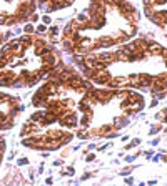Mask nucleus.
<instances>
[{
    "mask_svg": "<svg viewBox=\"0 0 167 186\" xmlns=\"http://www.w3.org/2000/svg\"><path fill=\"white\" fill-rule=\"evenodd\" d=\"M94 2H100V3H107V0H94Z\"/></svg>",
    "mask_w": 167,
    "mask_h": 186,
    "instance_id": "nucleus-49",
    "label": "nucleus"
},
{
    "mask_svg": "<svg viewBox=\"0 0 167 186\" xmlns=\"http://www.w3.org/2000/svg\"><path fill=\"white\" fill-rule=\"evenodd\" d=\"M60 34V28L57 27V25H52V27H48V37H57Z\"/></svg>",
    "mask_w": 167,
    "mask_h": 186,
    "instance_id": "nucleus-22",
    "label": "nucleus"
},
{
    "mask_svg": "<svg viewBox=\"0 0 167 186\" xmlns=\"http://www.w3.org/2000/svg\"><path fill=\"white\" fill-rule=\"evenodd\" d=\"M134 160H136V156H127V158H125V161H127V163H132Z\"/></svg>",
    "mask_w": 167,
    "mask_h": 186,
    "instance_id": "nucleus-42",
    "label": "nucleus"
},
{
    "mask_svg": "<svg viewBox=\"0 0 167 186\" xmlns=\"http://www.w3.org/2000/svg\"><path fill=\"white\" fill-rule=\"evenodd\" d=\"M19 40L22 42L23 45L27 47V50L30 47H34V38H32V35H28V34H25V35H22V37H19Z\"/></svg>",
    "mask_w": 167,
    "mask_h": 186,
    "instance_id": "nucleus-14",
    "label": "nucleus"
},
{
    "mask_svg": "<svg viewBox=\"0 0 167 186\" xmlns=\"http://www.w3.org/2000/svg\"><path fill=\"white\" fill-rule=\"evenodd\" d=\"M154 12H156V10H154V7H144V14H145V17H147V18L154 14Z\"/></svg>",
    "mask_w": 167,
    "mask_h": 186,
    "instance_id": "nucleus-26",
    "label": "nucleus"
},
{
    "mask_svg": "<svg viewBox=\"0 0 167 186\" xmlns=\"http://www.w3.org/2000/svg\"><path fill=\"white\" fill-rule=\"evenodd\" d=\"M60 103H62V106H64L65 110L72 111V106H74V101H72V100H69V98H64V100H60Z\"/></svg>",
    "mask_w": 167,
    "mask_h": 186,
    "instance_id": "nucleus-21",
    "label": "nucleus"
},
{
    "mask_svg": "<svg viewBox=\"0 0 167 186\" xmlns=\"http://www.w3.org/2000/svg\"><path fill=\"white\" fill-rule=\"evenodd\" d=\"M75 30H77V28L74 27L72 20H70V22H67V25L64 27V37H69V38H70V37H72V34H74Z\"/></svg>",
    "mask_w": 167,
    "mask_h": 186,
    "instance_id": "nucleus-16",
    "label": "nucleus"
},
{
    "mask_svg": "<svg viewBox=\"0 0 167 186\" xmlns=\"http://www.w3.org/2000/svg\"><path fill=\"white\" fill-rule=\"evenodd\" d=\"M127 125H129V118L127 117L114 118V121H112V126H114V130H115V131H119L120 128H124V126H127Z\"/></svg>",
    "mask_w": 167,
    "mask_h": 186,
    "instance_id": "nucleus-8",
    "label": "nucleus"
},
{
    "mask_svg": "<svg viewBox=\"0 0 167 186\" xmlns=\"http://www.w3.org/2000/svg\"><path fill=\"white\" fill-rule=\"evenodd\" d=\"M3 153H5V141L0 143V156H3Z\"/></svg>",
    "mask_w": 167,
    "mask_h": 186,
    "instance_id": "nucleus-36",
    "label": "nucleus"
},
{
    "mask_svg": "<svg viewBox=\"0 0 167 186\" xmlns=\"http://www.w3.org/2000/svg\"><path fill=\"white\" fill-rule=\"evenodd\" d=\"M77 20L82 22V23H85V25H89V22H90V14H89V10L85 9V10L80 12V14L77 15Z\"/></svg>",
    "mask_w": 167,
    "mask_h": 186,
    "instance_id": "nucleus-13",
    "label": "nucleus"
},
{
    "mask_svg": "<svg viewBox=\"0 0 167 186\" xmlns=\"http://www.w3.org/2000/svg\"><path fill=\"white\" fill-rule=\"evenodd\" d=\"M130 169H132V168H124V169L120 171V175H122V176H127V175H130Z\"/></svg>",
    "mask_w": 167,
    "mask_h": 186,
    "instance_id": "nucleus-34",
    "label": "nucleus"
},
{
    "mask_svg": "<svg viewBox=\"0 0 167 186\" xmlns=\"http://www.w3.org/2000/svg\"><path fill=\"white\" fill-rule=\"evenodd\" d=\"M162 50H164V47H162L161 43H157L156 40H149V47H147V53H149V55L161 57Z\"/></svg>",
    "mask_w": 167,
    "mask_h": 186,
    "instance_id": "nucleus-5",
    "label": "nucleus"
},
{
    "mask_svg": "<svg viewBox=\"0 0 167 186\" xmlns=\"http://www.w3.org/2000/svg\"><path fill=\"white\" fill-rule=\"evenodd\" d=\"M32 105L37 106V108H47V100H44V98L34 95V97H32Z\"/></svg>",
    "mask_w": 167,
    "mask_h": 186,
    "instance_id": "nucleus-11",
    "label": "nucleus"
},
{
    "mask_svg": "<svg viewBox=\"0 0 167 186\" xmlns=\"http://www.w3.org/2000/svg\"><path fill=\"white\" fill-rule=\"evenodd\" d=\"M72 138H74V135L72 133H64V136H62V140H60V146H64V144H69L72 141Z\"/></svg>",
    "mask_w": 167,
    "mask_h": 186,
    "instance_id": "nucleus-19",
    "label": "nucleus"
},
{
    "mask_svg": "<svg viewBox=\"0 0 167 186\" xmlns=\"http://www.w3.org/2000/svg\"><path fill=\"white\" fill-rule=\"evenodd\" d=\"M62 163H64L62 160H55L54 161V166H62Z\"/></svg>",
    "mask_w": 167,
    "mask_h": 186,
    "instance_id": "nucleus-39",
    "label": "nucleus"
},
{
    "mask_svg": "<svg viewBox=\"0 0 167 186\" xmlns=\"http://www.w3.org/2000/svg\"><path fill=\"white\" fill-rule=\"evenodd\" d=\"M152 86V77L147 73H139V90H147Z\"/></svg>",
    "mask_w": 167,
    "mask_h": 186,
    "instance_id": "nucleus-6",
    "label": "nucleus"
},
{
    "mask_svg": "<svg viewBox=\"0 0 167 186\" xmlns=\"http://www.w3.org/2000/svg\"><path fill=\"white\" fill-rule=\"evenodd\" d=\"M45 110H47V108L37 110L35 113H32V115H30V118H28V121H32V123H40V121H42V118L45 117Z\"/></svg>",
    "mask_w": 167,
    "mask_h": 186,
    "instance_id": "nucleus-9",
    "label": "nucleus"
},
{
    "mask_svg": "<svg viewBox=\"0 0 167 186\" xmlns=\"http://www.w3.org/2000/svg\"><path fill=\"white\" fill-rule=\"evenodd\" d=\"M115 55H117V61H129V55H130V53L125 52L124 48H119V50L115 52Z\"/></svg>",
    "mask_w": 167,
    "mask_h": 186,
    "instance_id": "nucleus-15",
    "label": "nucleus"
},
{
    "mask_svg": "<svg viewBox=\"0 0 167 186\" xmlns=\"http://www.w3.org/2000/svg\"><path fill=\"white\" fill-rule=\"evenodd\" d=\"M105 15H90V22H89V28H102L105 25Z\"/></svg>",
    "mask_w": 167,
    "mask_h": 186,
    "instance_id": "nucleus-3",
    "label": "nucleus"
},
{
    "mask_svg": "<svg viewBox=\"0 0 167 186\" xmlns=\"http://www.w3.org/2000/svg\"><path fill=\"white\" fill-rule=\"evenodd\" d=\"M157 101H159L157 98H154V100H152V103H150V105H152V106H156V105H157Z\"/></svg>",
    "mask_w": 167,
    "mask_h": 186,
    "instance_id": "nucleus-47",
    "label": "nucleus"
},
{
    "mask_svg": "<svg viewBox=\"0 0 167 186\" xmlns=\"http://www.w3.org/2000/svg\"><path fill=\"white\" fill-rule=\"evenodd\" d=\"M94 148H97L94 143H92V144H89V146H87V151H89V150H94Z\"/></svg>",
    "mask_w": 167,
    "mask_h": 186,
    "instance_id": "nucleus-46",
    "label": "nucleus"
},
{
    "mask_svg": "<svg viewBox=\"0 0 167 186\" xmlns=\"http://www.w3.org/2000/svg\"><path fill=\"white\" fill-rule=\"evenodd\" d=\"M99 43H100V48H102V50H107V48H111V47H114V45H117L115 38L111 37V35L100 37V38H99Z\"/></svg>",
    "mask_w": 167,
    "mask_h": 186,
    "instance_id": "nucleus-7",
    "label": "nucleus"
},
{
    "mask_svg": "<svg viewBox=\"0 0 167 186\" xmlns=\"http://www.w3.org/2000/svg\"><path fill=\"white\" fill-rule=\"evenodd\" d=\"M59 123L65 128H75L79 126V120H77V115L74 111H67L62 118H59Z\"/></svg>",
    "mask_w": 167,
    "mask_h": 186,
    "instance_id": "nucleus-1",
    "label": "nucleus"
},
{
    "mask_svg": "<svg viewBox=\"0 0 167 186\" xmlns=\"http://www.w3.org/2000/svg\"><path fill=\"white\" fill-rule=\"evenodd\" d=\"M125 183H127V184H132L134 180H132V178H127V180H125Z\"/></svg>",
    "mask_w": 167,
    "mask_h": 186,
    "instance_id": "nucleus-44",
    "label": "nucleus"
},
{
    "mask_svg": "<svg viewBox=\"0 0 167 186\" xmlns=\"http://www.w3.org/2000/svg\"><path fill=\"white\" fill-rule=\"evenodd\" d=\"M161 156H162V155H157V156H154V160H152V161H159V160H161Z\"/></svg>",
    "mask_w": 167,
    "mask_h": 186,
    "instance_id": "nucleus-48",
    "label": "nucleus"
},
{
    "mask_svg": "<svg viewBox=\"0 0 167 186\" xmlns=\"http://www.w3.org/2000/svg\"><path fill=\"white\" fill-rule=\"evenodd\" d=\"M159 130H161V126H152V130H150V135H156Z\"/></svg>",
    "mask_w": 167,
    "mask_h": 186,
    "instance_id": "nucleus-38",
    "label": "nucleus"
},
{
    "mask_svg": "<svg viewBox=\"0 0 167 186\" xmlns=\"http://www.w3.org/2000/svg\"><path fill=\"white\" fill-rule=\"evenodd\" d=\"M23 34H28V35L35 34V27H34V23H32V22H27V23H25V27H23Z\"/></svg>",
    "mask_w": 167,
    "mask_h": 186,
    "instance_id": "nucleus-20",
    "label": "nucleus"
},
{
    "mask_svg": "<svg viewBox=\"0 0 167 186\" xmlns=\"http://www.w3.org/2000/svg\"><path fill=\"white\" fill-rule=\"evenodd\" d=\"M94 160H95V155H94V153H90V155H87V158H85V161H89V163H92Z\"/></svg>",
    "mask_w": 167,
    "mask_h": 186,
    "instance_id": "nucleus-35",
    "label": "nucleus"
},
{
    "mask_svg": "<svg viewBox=\"0 0 167 186\" xmlns=\"http://www.w3.org/2000/svg\"><path fill=\"white\" fill-rule=\"evenodd\" d=\"M34 143H35V138H34V135H30V136H23L22 138V144L23 146H27V148H32L34 146Z\"/></svg>",
    "mask_w": 167,
    "mask_h": 186,
    "instance_id": "nucleus-17",
    "label": "nucleus"
},
{
    "mask_svg": "<svg viewBox=\"0 0 167 186\" xmlns=\"http://www.w3.org/2000/svg\"><path fill=\"white\" fill-rule=\"evenodd\" d=\"M144 7H156V0H144Z\"/></svg>",
    "mask_w": 167,
    "mask_h": 186,
    "instance_id": "nucleus-30",
    "label": "nucleus"
},
{
    "mask_svg": "<svg viewBox=\"0 0 167 186\" xmlns=\"http://www.w3.org/2000/svg\"><path fill=\"white\" fill-rule=\"evenodd\" d=\"M112 130H114V126H112V125H104V126H100V128H99L100 133H104V131H112Z\"/></svg>",
    "mask_w": 167,
    "mask_h": 186,
    "instance_id": "nucleus-27",
    "label": "nucleus"
},
{
    "mask_svg": "<svg viewBox=\"0 0 167 186\" xmlns=\"http://www.w3.org/2000/svg\"><path fill=\"white\" fill-rule=\"evenodd\" d=\"M165 2H167V0H156V7H157V5H164Z\"/></svg>",
    "mask_w": 167,
    "mask_h": 186,
    "instance_id": "nucleus-40",
    "label": "nucleus"
},
{
    "mask_svg": "<svg viewBox=\"0 0 167 186\" xmlns=\"http://www.w3.org/2000/svg\"><path fill=\"white\" fill-rule=\"evenodd\" d=\"M89 178H90V173H85V175H82V178H80V180H89Z\"/></svg>",
    "mask_w": 167,
    "mask_h": 186,
    "instance_id": "nucleus-41",
    "label": "nucleus"
},
{
    "mask_svg": "<svg viewBox=\"0 0 167 186\" xmlns=\"http://www.w3.org/2000/svg\"><path fill=\"white\" fill-rule=\"evenodd\" d=\"M165 28H167V25H165Z\"/></svg>",
    "mask_w": 167,
    "mask_h": 186,
    "instance_id": "nucleus-52",
    "label": "nucleus"
},
{
    "mask_svg": "<svg viewBox=\"0 0 167 186\" xmlns=\"http://www.w3.org/2000/svg\"><path fill=\"white\" fill-rule=\"evenodd\" d=\"M115 136H119V133H109L107 138H115Z\"/></svg>",
    "mask_w": 167,
    "mask_h": 186,
    "instance_id": "nucleus-43",
    "label": "nucleus"
},
{
    "mask_svg": "<svg viewBox=\"0 0 167 186\" xmlns=\"http://www.w3.org/2000/svg\"><path fill=\"white\" fill-rule=\"evenodd\" d=\"M70 2H74V0H70Z\"/></svg>",
    "mask_w": 167,
    "mask_h": 186,
    "instance_id": "nucleus-51",
    "label": "nucleus"
},
{
    "mask_svg": "<svg viewBox=\"0 0 167 186\" xmlns=\"http://www.w3.org/2000/svg\"><path fill=\"white\" fill-rule=\"evenodd\" d=\"M62 175H70V176H72V175H74V168H72V166H69V168L62 173Z\"/></svg>",
    "mask_w": 167,
    "mask_h": 186,
    "instance_id": "nucleus-32",
    "label": "nucleus"
},
{
    "mask_svg": "<svg viewBox=\"0 0 167 186\" xmlns=\"http://www.w3.org/2000/svg\"><path fill=\"white\" fill-rule=\"evenodd\" d=\"M59 60H60V53L54 50V52H50V53H47V55L42 57V65H50V67H55Z\"/></svg>",
    "mask_w": 167,
    "mask_h": 186,
    "instance_id": "nucleus-2",
    "label": "nucleus"
},
{
    "mask_svg": "<svg viewBox=\"0 0 167 186\" xmlns=\"http://www.w3.org/2000/svg\"><path fill=\"white\" fill-rule=\"evenodd\" d=\"M39 20H40V15H39V14H32V15H30V22H32V23L39 22Z\"/></svg>",
    "mask_w": 167,
    "mask_h": 186,
    "instance_id": "nucleus-29",
    "label": "nucleus"
},
{
    "mask_svg": "<svg viewBox=\"0 0 167 186\" xmlns=\"http://www.w3.org/2000/svg\"><path fill=\"white\" fill-rule=\"evenodd\" d=\"M5 20H7V14H0V25H5Z\"/></svg>",
    "mask_w": 167,
    "mask_h": 186,
    "instance_id": "nucleus-33",
    "label": "nucleus"
},
{
    "mask_svg": "<svg viewBox=\"0 0 167 186\" xmlns=\"http://www.w3.org/2000/svg\"><path fill=\"white\" fill-rule=\"evenodd\" d=\"M164 161H167V156H165V158H164Z\"/></svg>",
    "mask_w": 167,
    "mask_h": 186,
    "instance_id": "nucleus-50",
    "label": "nucleus"
},
{
    "mask_svg": "<svg viewBox=\"0 0 167 186\" xmlns=\"http://www.w3.org/2000/svg\"><path fill=\"white\" fill-rule=\"evenodd\" d=\"M34 95H37V97L44 98V100H48V98H50V92H48V88H47V85H45V83L40 86V88H39Z\"/></svg>",
    "mask_w": 167,
    "mask_h": 186,
    "instance_id": "nucleus-10",
    "label": "nucleus"
},
{
    "mask_svg": "<svg viewBox=\"0 0 167 186\" xmlns=\"http://www.w3.org/2000/svg\"><path fill=\"white\" fill-rule=\"evenodd\" d=\"M12 35H14V34H12V32H7V34L3 35V40H5V42H9V38H10Z\"/></svg>",
    "mask_w": 167,
    "mask_h": 186,
    "instance_id": "nucleus-37",
    "label": "nucleus"
},
{
    "mask_svg": "<svg viewBox=\"0 0 167 186\" xmlns=\"http://www.w3.org/2000/svg\"><path fill=\"white\" fill-rule=\"evenodd\" d=\"M17 164H20V166H25V164H28V160L27 158H20L17 161Z\"/></svg>",
    "mask_w": 167,
    "mask_h": 186,
    "instance_id": "nucleus-31",
    "label": "nucleus"
},
{
    "mask_svg": "<svg viewBox=\"0 0 167 186\" xmlns=\"http://www.w3.org/2000/svg\"><path fill=\"white\" fill-rule=\"evenodd\" d=\"M159 15H161L162 22H164V25H167V10H157Z\"/></svg>",
    "mask_w": 167,
    "mask_h": 186,
    "instance_id": "nucleus-25",
    "label": "nucleus"
},
{
    "mask_svg": "<svg viewBox=\"0 0 167 186\" xmlns=\"http://www.w3.org/2000/svg\"><path fill=\"white\" fill-rule=\"evenodd\" d=\"M89 136H90V135H89V131L85 130V128H82V130H80L79 133H77V138H80V140H87Z\"/></svg>",
    "mask_w": 167,
    "mask_h": 186,
    "instance_id": "nucleus-23",
    "label": "nucleus"
},
{
    "mask_svg": "<svg viewBox=\"0 0 167 186\" xmlns=\"http://www.w3.org/2000/svg\"><path fill=\"white\" fill-rule=\"evenodd\" d=\"M97 60L99 61H104V63H112V61H117V55L115 52H102V53H97Z\"/></svg>",
    "mask_w": 167,
    "mask_h": 186,
    "instance_id": "nucleus-4",
    "label": "nucleus"
},
{
    "mask_svg": "<svg viewBox=\"0 0 167 186\" xmlns=\"http://www.w3.org/2000/svg\"><path fill=\"white\" fill-rule=\"evenodd\" d=\"M42 23H45V25H50V23H52L50 15H44V17H42Z\"/></svg>",
    "mask_w": 167,
    "mask_h": 186,
    "instance_id": "nucleus-28",
    "label": "nucleus"
},
{
    "mask_svg": "<svg viewBox=\"0 0 167 186\" xmlns=\"http://www.w3.org/2000/svg\"><path fill=\"white\" fill-rule=\"evenodd\" d=\"M45 183H47V184H52V183H54V180H52V178H47Z\"/></svg>",
    "mask_w": 167,
    "mask_h": 186,
    "instance_id": "nucleus-45",
    "label": "nucleus"
},
{
    "mask_svg": "<svg viewBox=\"0 0 167 186\" xmlns=\"http://www.w3.org/2000/svg\"><path fill=\"white\" fill-rule=\"evenodd\" d=\"M40 81V78L37 77V73H30V75H28L27 78H25V86H34V85H37Z\"/></svg>",
    "mask_w": 167,
    "mask_h": 186,
    "instance_id": "nucleus-12",
    "label": "nucleus"
},
{
    "mask_svg": "<svg viewBox=\"0 0 167 186\" xmlns=\"http://www.w3.org/2000/svg\"><path fill=\"white\" fill-rule=\"evenodd\" d=\"M79 125L82 126V128H85V130H87V128H89V125H90V117H89V115H85V113H82V118L79 120Z\"/></svg>",
    "mask_w": 167,
    "mask_h": 186,
    "instance_id": "nucleus-18",
    "label": "nucleus"
},
{
    "mask_svg": "<svg viewBox=\"0 0 167 186\" xmlns=\"http://www.w3.org/2000/svg\"><path fill=\"white\" fill-rule=\"evenodd\" d=\"M35 32H37V35H40V34H45L47 32V25L45 23H40V25L35 28Z\"/></svg>",
    "mask_w": 167,
    "mask_h": 186,
    "instance_id": "nucleus-24",
    "label": "nucleus"
}]
</instances>
